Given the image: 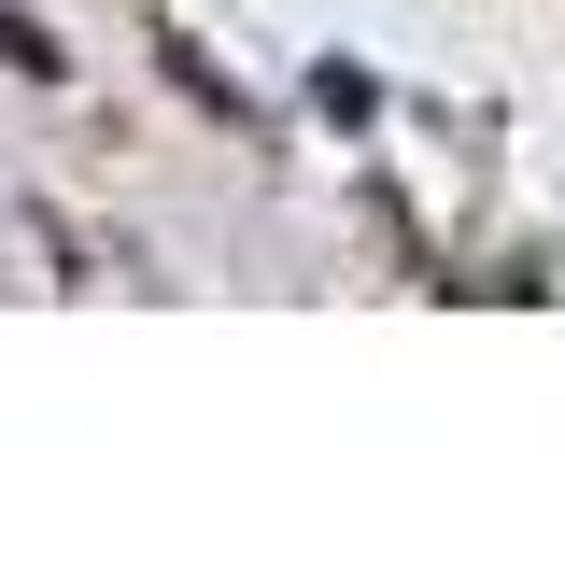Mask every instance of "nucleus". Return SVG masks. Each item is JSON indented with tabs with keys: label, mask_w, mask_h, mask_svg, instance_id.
I'll use <instances>...</instances> for the list:
<instances>
[]
</instances>
